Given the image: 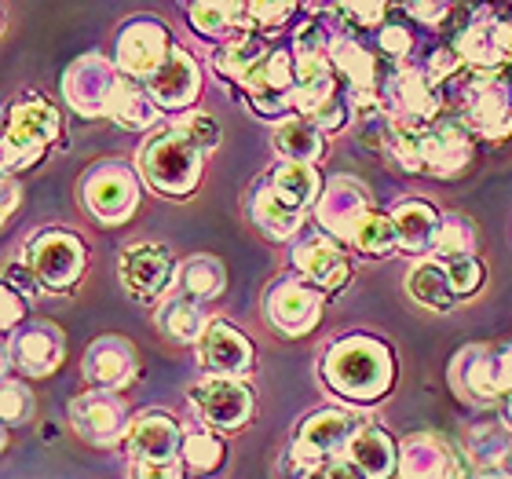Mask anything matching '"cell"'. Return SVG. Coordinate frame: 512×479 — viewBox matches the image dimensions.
<instances>
[{
  "label": "cell",
  "instance_id": "1",
  "mask_svg": "<svg viewBox=\"0 0 512 479\" xmlns=\"http://www.w3.org/2000/svg\"><path fill=\"white\" fill-rule=\"evenodd\" d=\"M322 370H326L330 388H337L355 403L377 399L392 388V355L381 341H370V337H348V341L333 344Z\"/></svg>",
  "mask_w": 512,
  "mask_h": 479
},
{
  "label": "cell",
  "instance_id": "2",
  "mask_svg": "<svg viewBox=\"0 0 512 479\" xmlns=\"http://www.w3.org/2000/svg\"><path fill=\"white\" fill-rule=\"evenodd\" d=\"M392 150L399 165H406V172H428V176H439V180L461 176V169L472 158L469 132L461 128V121H436L421 136L395 132Z\"/></svg>",
  "mask_w": 512,
  "mask_h": 479
},
{
  "label": "cell",
  "instance_id": "3",
  "mask_svg": "<svg viewBox=\"0 0 512 479\" xmlns=\"http://www.w3.org/2000/svg\"><path fill=\"white\" fill-rule=\"evenodd\" d=\"M143 172L161 194H191L202 180V147H194L180 128H169L147 143Z\"/></svg>",
  "mask_w": 512,
  "mask_h": 479
},
{
  "label": "cell",
  "instance_id": "4",
  "mask_svg": "<svg viewBox=\"0 0 512 479\" xmlns=\"http://www.w3.org/2000/svg\"><path fill=\"white\" fill-rule=\"evenodd\" d=\"M59 132V114L52 103L30 96L15 103L8 114V132H4V172H19L41 158L52 147Z\"/></svg>",
  "mask_w": 512,
  "mask_h": 479
},
{
  "label": "cell",
  "instance_id": "5",
  "mask_svg": "<svg viewBox=\"0 0 512 479\" xmlns=\"http://www.w3.org/2000/svg\"><path fill=\"white\" fill-rule=\"evenodd\" d=\"M30 267L41 286H74L85 271V245L66 231H44L30 242Z\"/></svg>",
  "mask_w": 512,
  "mask_h": 479
},
{
  "label": "cell",
  "instance_id": "6",
  "mask_svg": "<svg viewBox=\"0 0 512 479\" xmlns=\"http://www.w3.org/2000/svg\"><path fill=\"white\" fill-rule=\"evenodd\" d=\"M465 103V118L480 128L483 136L502 139L512 128V103L505 81L498 77H465L458 81V107Z\"/></svg>",
  "mask_w": 512,
  "mask_h": 479
},
{
  "label": "cell",
  "instance_id": "7",
  "mask_svg": "<svg viewBox=\"0 0 512 479\" xmlns=\"http://www.w3.org/2000/svg\"><path fill=\"white\" fill-rule=\"evenodd\" d=\"M352 425L355 417L344 414V410H322L308 421V425L300 428L297 443H293V461H300L304 469H322L326 458H330L333 450H341L352 443Z\"/></svg>",
  "mask_w": 512,
  "mask_h": 479
},
{
  "label": "cell",
  "instance_id": "8",
  "mask_svg": "<svg viewBox=\"0 0 512 479\" xmlns=\"http://www.w3.org/2000/svg\"><path fill=\"white\" fill-rule=\"evenodd\" d=\"M172 271H176V264H172V253L165 245L139 242L121 253V282L136 300H154L161 289H169Z\"/></svg>",
  "mask_w": 512,
  "mask_h": 479
},
{
  "label": "cell",
  "instance_id": "9",
  "mask_svg": "<svg viewBox=\"0 0 512 479\" xmlns=\"http://www.w3.org/2000/svg\"><path fill=\"white\" fill-rule=\"evenodd\" d=\"M191 403L216 428H242L253 414L249 388L242 381H231V377H213V381L191 388Z\"/></svg>",
  "mask_w": 512,
  "mask_h": 479
},
{
  "label": "cell",
  "instance_id": "10",
  "mask_svg": "<svg viewBox=\"0 0 512 479\" xmlns=\"http://www.w3.org/2000/svg\"><path fill=\"white\" fill-rule=\"evenodd\" d=\"M85 198H88V209H92L103 224H121V220H128L139 202L136 180H132V172H128L125 165H103V169L92 172L85 183Z\"/></svg>",
  "mask_w": 512,
  "mask_h": 479
},
{
  "label": "cell",
  "instance_id": "11",
  "mask_svg": "<svg viewBox=\"0 0 512 479\" xmlns=\"http://www.w3.org/2000/svg\"><path fill=\"white\" fill-rule=\"evenodd\" d=\"M267 315L275 322L278 330L289 333V337H300V333H308L322 315V293L311 282H297V278H289V282H278L271 289V297H267Z\"/></svg>",
  "mask_w": 512,
  "mask_h": 479
},
{
  "label": "cell",
  "instance_id": "12",
  "mask_svg": "<svg viewBox=\"0 0 512 479\" xmlns=\"http://www.w3.org/2000/svg\"><path fill=\"white\" fill-rule=\"evenodd\" d=\"M246 92L264 118H275L286 110L289 99H297V85H293V59L286 52H271L264 63L256 66L246 77Z\"/></svg>",
  "mask_w": 512,
  "mask_h": 479
},
{
  "label": "cell",
  "instance_id": "13",
  "mask_svg": "<svg viewBox=\"0 0 512 479\" xmlns=\"http://www.w3.org/2000/svg\"><path fill=\"white\" fill-rule=\"evenodd\" d=\"M118 55H121V66H125L128 74L154 77L161 70V63L172 55V48H169L165 30H161V22L136 19V22H128V30L121 33Z\"/></svg>",
  "mask_w": 512,
  "mask_h": 479
},
{
  "label": "cell",
  "instance_id": "14",
  "mask_svg": "<svg viewBox=\"0 0 512 479\" xmlns=\"http://www.w3.org/2000/svg\"><path fill=\"white\" fill-rule=\"evenodd\" d=\"M70 417H74L77 432H81L88 443H99V447L118 443L121 432H125V425H128L125 406H121L110 392H92V395L74 399Z\"/></svg>",
  "mask_w": 512,
  "mask_h": 479
},
{
  "label": "cell",
  "instance_id": "15",
  "mask_svg": "<svg viewBox=\"0 0 512 479\" xmlns=\"http://www.w3.org/2000/svg\"><path fill=\"white\" fill-rule=\"evenodd\" d=\"M202 88V77H198V66L183 48H172V55L161 63V70L150 77L147 92L158 99V107H187Z\"/></svg>",
  "mask_w": 512,
  "mask_h": 479
},
{
  "label": "cell",
  "instance_id": "16",
  "mask_svg": "<svg viewBox=\"0 0 512 479\" xmlns=\"http://www.w3.org/2000/svg\"><path fill=\"white\" fill-rule=\"evenodd\" d=\"M202 362L209 370L227 373L231 381L235 377H246L253 370V348L235 326H224V322H213L209 333L202 337Z\"/></svg>",
  "mask_w": 512,
  "mask_h": 479
},
{
  "label": "cell",
  "instance_id": "17",
  "mask_svg": "<svg viewBox=\"0 0 512 479\" xmlns=\"http://www.w3.org/2000/svg\"><path fill=\"white\" fill-rule=\"evenodd\" d=\"M128 447L136 461H172V454L183 450V432L172 417L143 414L128 432Z\"/></svg>",
  "mask_w": 512,
  "mask_h": 479
},
{
  "label": "cell",
  "instance_id": "18",
  "mask_svg": "<svg viewBox=\"0 0 512 479\" xmlns=\"http://www.w3.org/2000/svg\"><path fill=\"white\" fill-rule=\"evenodd\" d=\"M297 267L319 289H337L348 278V260L326 235H311L297 245Z\"/></svg>",
  "mask_w": 512,
  "mask_h": 479
},
{
  "label": "cell",
  "instance_id": "19",
  "mask_svg": "<svg viewBox=\"0 0 512 479\" xmlns=\"http://www.w3.org/2000/svg\"><path fill=\"white\" fill-rule=\"evenodd\" d=\"M88 377L96 384H107V388H121L136 377V355H132V344L121 341V337H103V341L92 344V352L85 359Z\"/></svg>",
  "mask_w": 512,
  "mask_h": 479
},
{
  "label": "cell",
  "instance_id": "20",
  "mask_svg": "<svg viewBox=\"0 0 512 479\" xmlns=\"http://www.w3.org/2000/svg\"><path fill=\"white\" fill-rule=\"evenodd\" d=\"M253 220L256 227L271 238H289L300 231V220H304V205L289 202L286 194L275 191L271 183L256 187L253 194Z\"/></svg>",
  "mask_w": 512,
  "mask_h": 479
},
{
  "label": "cell",
  "instance_id": "21",
  "mask_svg": "<svg viewBox=\"0 0 512 479\" xmlns=\"http://www.w3.org/2000/svg\"><path fill=\"white\" fill-rule=\"evenodd\" d=\"M392 220L395 231H399V245H403L406 253H425V249H432L439 242V216L421 198L399 205Z\"/></svg>",
  "mask_w": 512,
  "mask_h": 479
},
{
  "label": "cell",
  "instance_id": "22",
  "mask_svg": "<svg viewBox=\"0 0 512 479\" xmlns=\"http://www.w3.org/2000/svg\"><path fill=\"white\" fill-rule=\"evenodd\" d=\"M348 458H352V465H359L366 479H388L395 469V447L381 428H363L348 443Z\"/></svg>",
  "mask_w": 512,
  "mask_h": 479
},
{
  "label": "cell",
  "instance_id": "23",
  "mask_svg": "<svg viewBox=\"0 0 512 479\" xmlns=\"http://www.w3.org/2000/svg\"><path fill=\"white\" fill-rule=\"evenodd\" d=\"M11 352H15V359H19L22 373L44 377V373L55 370V366L63 362V337H59L55 330L37 326V330L22 333V341L11 344Z\"/></svg>",
  "mask_w": 512,
  "mask_h": 479
},
{
  "label": "cell",
  "instance_id": "24",
  "mask_svg": "<svg viewBox=\"0 0 512 479\" xmlns=\"http://www.w3.org/2000/svg\"><path fill=\"white\" fill-rule=\"evenodd\" d=\"M348 216V227H352V242L355 235H359V227H363V220L370 213H366V191L359 187V183L352 180H337L330 187V194L322 198V209H319V220L322 227H337V216Z\"/></svg>",
  "mask_w": 512,
  "mask_h": 479
},
{
  "label": "cell",
  "instance_id": "25",
  "mask_svg": "<svg viewBox=\"0 0 512 479\" xmlns=\"http://www.w3.org/2000/svg\"><path fill=\"white\" fill-rule=\"evenodd\" d=\"M158 326H161L165 337L183 341V344H191V341H198V337L209 333V319H205V311L198 308V300H191V297L172 300L169 308H161Z\"/></svg>",
  "mask_w": 512,
  "mask_h": 479
},
{
  "label": "cell",
  "instance_id": "26",
  "mask_svg": "<svg viewBox=\"0 0 512 479\" xmlns=\"http://www.w3.org/2000/svg\"><path fill=\"white\" fill-rule=\"evenodd\" d=\"M275 150L293 165H315L322 158V136L311 121H289L275 132Z\"/></svg>",
  "mask_w": 512,
  "mask_h": 479
},
{
  "label": "cell",
  "instance_id": "27",
  "mask_svg": "<svg viewBox=\"0 0 512 479\" xmlns=\"http://www.w3.org/2000/svg\"><path fill=\"white\" fill-rule=\"evenodd\" d=\"M264 59H267L264 44L256 41L253 33H242V37H235V41H227L224 48L213 55L216 70H220L224 77H235V81H242V85H246V77L253 74Z\"/></svg>",
  "mask_w": 512,
  "mask_h": 479
},
{
  "label": "cell",
  "instance_id": "28",
  "mask_svg": "<svg viewBox=\"0 0 512 479\" xmlns=\"http://www.w3.org/2000/svg\"><path fill=\"white\" fill-rule=\"evenodd\" d=\"M333 63L341 66L344 77L352 81V96H355V103H359V99H366V96H370V92L377 88L374 55L366 52V48H359L355 41H337V44H333Z\"/></svg>",
  "mask_w": 512,
  "mask_h": 479
},
{
  "label": "cell",
  "instance_id": "29",
  "mask_svg": "<svg viewBox=\"0 0 512 479\" xmlns=\"http://www.w3.org/2000/svg\"><path fill=\"white\" fill-rule=\"evenodd\" d=\"M410 297H414L417 304L432 308V311H447L450 304L458 300V293H454V286H450L447 267L421 264L414 275H410Z\"/></svg>",
  "mask_w": 512,
  "mask_h": 479
},
{
  "label": "cell",
  "instance_id": "30",
  "mask_svg": "<svg viewBox=\"0 0 512 479\" xmlns=\"http://www.w3.org/2000/svg\"><path fill=\"white\" fill-rule=\"evenodd\" d=\"M110 114H114L125 128H150L161 118V107L150 92L121 81L118 96H114V103H110Z\"/></svg>",
  "mask_w": 512,
  "mask_h": 479
},
{
  "label": "cell",
  "instance_id": "31",
  "mask_svg": "<svg viewBox=\"0 0 512 479\" xmlns=\"http://www.w3.org/2000/svg\"><path fill=\"white\" fill-rule=\"evenodd\" d=\"M224 264L216 256H191L180 271L183 293L191 300H213L224 289Z\"/></svg>",
  "mask_w": 512,
  "mask_h": 479
},
{
  "label": "cell",
  "instance_id": "32",
  "mask_svg": "<svg viewBox=\"0 0 512 479\" xmlns=\"http://www.w3.org/2000/svg\"><path fill=\"white\" fill-rule=\"evenodd\" d=\"M271 187L286 194L289 202L308 205L319 198L322 180H319V172H315V165H293V161H286V165H278V169L271 172Z\"/></svg>",
  "mask_w": 512,
  "mask_h": 479
},
{
  "label": "cell",
  "instance_id": "33",
  "mask_svg": "<svg viewBox=\"0 0 512 479\" xmlns=\"http://www.w3.org/2000/svg\"><path fill=\"white\" fill-rule=\"evenodd\" d=\"M355 245L370 256H388L399 245V231H395V220L384 213H370L355 235Z\"/></svg>",
  "mask_w": 512,
  "mask_h": 479
},
{
  "label": "cell",
  "instance_id": "34",
  "mask_svg": "<svg viewBox=\"0 0 512 479\" xmlns=\"http://www.w3.org/2000/svg\"><path fill=\"white\" fill-rule=\"evenodd\" d=\"M436 253L439 256H450V264H454V260H469V256L476 253V231H472L469 220H461V216H450L447 224L439 227Z\"/></svg>",
  "mask_w": 512,
  "mask_h": 479
},
{
  "label": "cell",
  "instance_id": "35",
  "mask_svg": "<svg viewBox=\"0 0 512 479\" xmlns=\"http://www.w3.org/2000/svg\"><path fill=\"white\" fill-rule=\"evenodd\" d=\"M183 458L194 472H213L224 458V443L209 428H194L191 436L183 439Z\"/></svg>",
  "mask_w": 512,
  "mask_h": 479
},
{
  "label": "cell",
  "instance_id": "36",
  "mask_svg": "<svg viewBox=\"0 0 512 479\" xmlns=\"http://www.w3.org/2000/svg\"><path fill=\"white\" fill-rule=\"evenodd\" d=\"M242 15H246V8H238V4H194L191 8L194 30L209 33V37H220L231 26H242L238 22Z\"/></svg>",
  "mask_w": 512,
  "mask_h": 479
},
{
  "label": "cell",
  "instance_id": "37",
  "mask_svg": "<svg viewBox=\"0 0 512 479\" xmlns=\"http://www.w3.org/2000/svg\"><path fill=\"white\" fill-rule=\"evenodd\" d=\"M172 128H180L183 136L191 139L194 147H202V150H213L216 139H220V132H216V125L209 121V114H183V118L176 121Z\"/></svg>",
  "mask_w": 512,
  "mask_h": 479
},
{
  "label": "cell",
  "instance_id": "38",
  "mask_svg": "<svg viewBox=\"0 0 512 479\" xmlns=\"http://www.w3.org/2000/svg\"><path fill=\"white\" fill-rule=\"evenodd\" d=\"M447 275H450V286H454V293L458 297H469V293H476L483 282V267L480 260H454V264H447Z\"/></svg>",
  "mask_w": 512,
  "mask_h": 479
},
{
  "label": "cell",
  "instance_id": "39",
  "mask_svg": "<svg viewBox=\"0 0 512 479\" xmlns=\"http://www.w3.org/2000/svg\"><path fill=\"white\" fill-rule=\"evenodd\" d=\"M33 414V395L22 388L19 381H4V421L15 425V421H26Z\"/></svg>",
  "mask_w": 512,
  "mask_h": 479
},
{
  "label": "cell",
  "instance_id": "40",
  "mask_svg": "<svg viewBox=\"0 0 512 479\" xmlns=\"http://www.w3.org/2000/svg\"><path fill=\"white\" fill-rule=\"evenodd\" d=\"M293 15V4H246V19L260 22V30L275 33Z\"/></svg>",
  "mask_w": 512,
  "mask_h": 479
},
{
  "label": "cell",
  "instance_id": "41",
  "mask_svg": "<svg viewBox=\"0 0 512 479\" xmlns=\"http://www.w3.org/2000/svg\"><path fill=\"white\" fill-rule=\"evenodd\" d=\"M136 479H183L176 461H136Z\"/></svg>",
  "mask_w": 512,
  "mask_h": 479
},
{
  "label": "cell",
  "instance_id": "42",
  "mask_svg": "<svg viewBox=\"0 0 512 479\" xmlns=\"http://www.w3.org/2000/svg\"><path fill=\"white\" fill-rule=\"evenodd\" d=\"M341 15L355 19V26H381V19H384V4H344Z\"/></svg>",
  "mask_w": 512,
  "mask_h": 479
},
{
  "label": "cell",
  "instance_id": "43",
  "mask_svg": "<svg viewBox=\"0 0 512 479\" xmlns=\"http://www.w3.org/2000/svg\"><path fill=\"white\" fill-rule=\"evenodd\" d=\"M377 41H381V52L392 55V59L395 55H406V48H410V37H406L403 26H384Z\"/></svg>",
  "mask_w": 512,
  "mask_h": 479
},
{
  "label": "cell",
  "instance_id": "44",
  "mask_svg": "<svg viewBox=\"0 0 512 479\" xmlns=\"http://www.w3.org/2000/svg\"><path fill=\"white\" fill-rule=\"evenodd\" d=\"M461 66V55H454V52H436L432 55V63H428V74H432V81H443V77H450L454 70Z\"/></svg>",
  "mask_w": 512,
  "mask_h": 479
},
{
  "label": "cell",
  "instance_id": "45",
  "mask_svg": "<svg viewBox=\"0 0 512 479\" xmlns=\"http://www.w3.org/2000/svg\"><path fill=\"white\" fill-rule=\"evenodd\" d=\"M406 15H414V19H421V22H439V19H447L450 15V8L447 4H406Z\"/></svg>",
  "mask_w": 512,
  "mask_h": 479
},
{
  "label": "cell",
  "instance_id": "46",
  "mask_svg": "<svg viewBox=\"0 0 512 479\" xmlns=\"http://www.w3.org/2000/svg\"><path fill=\"white\" fill-rule=\"evenodd\" d=\"M22 315H26V304H22V300L15 297V289L8 286V289H4V326L11 330V326L22 319Z\"/></svg>",
  "mask_w": 512,
  "mask_h": 479
},
{
  "label": "cell",
  "instance_id": "47",
  "mask_svg": "<svg viewBox=\"0 0 512 479\" xmlns=\"http://www.w3.org/2000/svg\"><path fill=\"white\" fill-rule=\"evenodd\" d=\"M311 479H359V472L352 465H322L311 472Z\"/></svg>",
  "mask_w": 512,
  "mask_h": 479
},
{
  "label": "cell",
  "instance_id": "48",
  "mask_svg": "<svg viewBox=\"0 0 512 479\" xmlns=\"http://www.w3.org/2000/svg\"><path fill=\"white\" fill-rule=\"evenodd\" d=\"M4 194H8V202H4V216L15 213V198H19V191H15V183L8 180V187H4Z\"/></svg>",
  "mask_w": 512,
  "mask_h": 479
},
{
  "label": "cell",
  "instance_id": "49",
  "mask_svg": "<svg viewBox=\"0 0 512 479\" xmlns=\"http://www.w3.org/2000/svg\"><path fill=\"white\" fill-rule=\"evenodd\" d=\"M480 479H512L509 472H498V469H491V472H483Z\"/></svg>",
  "mask_w": 512,
  "mask_h": 479
},
{
  "label": "cell",
  "instance_id": "50",
  "mask_svg": "<svg viewBox=\"0 0 512 479\" xmlns=\"http://www.w3.org/2000/svg\"><path fill=\"white\" fill-rule=\"evenodd\" d=\"M509 414H512V410H509Z\"/></svg>",
  "mask_w": 512,
  "mask_h": 479
}]
</instances>
